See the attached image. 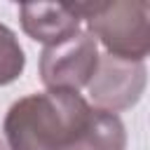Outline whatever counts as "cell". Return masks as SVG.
<instances>
[{"label": "cell", "mask_w": 150, "mask_h": 150, "mask_svg": "<svg viewBox=\"0 0 150 150\" xmlns=\"http://www.w3.org/2000/svg\"><path fill=\"white\" fill-rule=\"evenodd\" d=\"M94 108L80 91L47 89L12 103L2 122L7 150H75Z\"/></svg>", "instance_id": "1"}, {"label": "cell", "mask_w": 150, "mask_h": 150, "mask_svg": "<svg viewBox=\"0 0 150 150\" xmlns=\"http://www.w3.org/2000/svg\"><path fill=\"white\" fill-rule=\"evenodd\" d=\"M73 9L87 21V30L105 47V54L145 61L150 49V5L145 0L75 2Z\"/></svg>", "instance_id": "2"}, {"label": "cell", "mask_w": 150, "mask_h": 150, "mask_svg": "<svg viewBox=\"0 0 150 150\" xmlns=\"http://www.w3.org/2000/svg\"><path fill=\"white\" fill-rule=\"evenodd\" d=\"M98 66V42L89 30L45 47L40 54V80L47 89L80 91L89 84Z\"/></svg>", "instance_id": "3"}, {"label": "cell", "mask_w": 150, "mask_h": 150, "mask_svg": "<svg viewBox=\"0 0 150 150\" xmlns=\"http://www.w3.org/2000/svg\"><path fill=\"white\" fill-rule=\"evenodd\" d=\"M145 61H127L103 54L98 56V66L87 84V91L96 110L117 115L138 103L145 91Z\"/></svg>", "instance_id": "4"}, {"label": "cell", "mask_w": 150, "mask_h": 150, "mask_svg": "<svg viewBox=\"0 0 150 150\" xmlns=\"http://www.w3.org/2000/svg\"><path fill=\"white\" fill-rule=\"evenodd\" d=\"M19 21L23 33L45 47L59 45L82 30L80 14L73 5L63 2H26L19 7Z\"/></svg>", "instance_id": "5"}, {"label": "cell", "mask_w": 150, "mask_h": 150, "mask_svg": "<svg viewBox=\"0 0 150 150\" xmlns=\"http://www.w3.org/2000/svg\"><path fill=\"white\" fill-rule=\"evenodd\" d=\"M75 150H127V131L117 115L96 110Z\"/></svg>", "instance_id": "6"}, {"label": "cell", "mask_w": 150, "mask_h": 150, "mask_svg": "<svg viewBox=\"0 0 150 150\" xmlns=\"http://www.w3.org/2000/svg\"><path fill=\"white\" fill-rule=\"evenodd\" d=\"M23 66H26L23 47L19 45L14 30L0 23V87L19 80L23 73Z\"/></svg>", "instance_id": "7"}, {"label": "cell", "mask_w": 150, "mask_h": 150, "mask_svg": "<svg viewBox=\"0 0 150 150\" xmlns=\"http://www.w3.org/2000/svg\"><path fill=\"white\" fill-rule=\"evenodd\" d=\"M0 150H7V145H5V138L0 136Z\"/></svg>", "instance_id": "8"}]
</instances>
